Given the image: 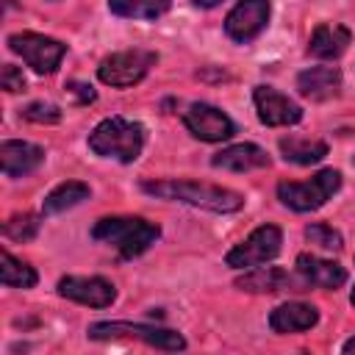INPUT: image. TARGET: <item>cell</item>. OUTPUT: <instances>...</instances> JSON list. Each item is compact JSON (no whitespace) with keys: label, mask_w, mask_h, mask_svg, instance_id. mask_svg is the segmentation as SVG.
<instances>
[{"label":"cell","mask_w":355,"mask_h":355,"mask_svg":"<svg viewBox=\"0 0 355 355\" xmlns=\"http://www.w3.org/2000/svg\"><path fill=\"white\" fill-rule=\"evenodd\" d=\"M141 191L161 197V200H175L186 202L194 208H205L214 214H233L244 205V197L233 189H222L214 183H200V180H144Z\"/></svg>","instance_id":"obj_1"},{"label":"cell","mask_w":355,"mask_h":355,"mask_svg":"<svg viewBox=\"0 0 355 355\" xmlns=\"http://www.w3.org/2000/svg\"><path fill=\"white\" fill-rule=\"evenodd\" d=\"M89 150L94 155L130 164L144 150V125L125 116H108L89 133Z\"/></svg>","instance_id":"obj_2"},{"label":"cell","mask_w":355,"mask_h":355,"mask_svg":"<svg viewBox=\"0 0 355 355\" xmlns=\"http://www.w3.org/2000/svg\"><path fill=\"white\" fill-rule=\"evenodd\" d=\"M161 236V227L155 222H147L141 216H105L92 227V239L111 244L122 258H136L155 239Z\"/></svg>","instance_id":"obj_3"},{"label":"cell","mask_w":355,"mask_h":355,"mask_svg":"<svg viewBox=\"0 0 355 355\" xmlns=\"http://www.w3.org/2000/svg\"><path fill=\"white\" fill-rule=\"evenodd\" d=\"M338 186H341V172L338 169H322L311 180H302V183H294V180L277 183V197L286 208L305 214V211L322 208L338 191Z\"/></svg>","instance_id":"obj_4"},{"label":"cell","mask_w":355,"mask_h":355,"mask_svg":"<svg viewBox=\"0 0 355 355\" xmlns=\"http://www.w3.org/2000/svg\"><path fill=\"white\" fill-rule=\"evenodd\" d=\"M89 338L103 341V338H139L150 347L166 349V352H178L186 349V338L175 330L166 327H155V324H141V322H94L89 324Z\"/></svg>","instance_id":"obj_5"},{"label":"cell","mask_w":355,"mask_h":355,"mask_svg":"<svg viewBox=\"0 0 355 355\" xmlns=\"http://www.w3.org/2000/svg\"><path fill=\"white\" fill-rule=\"evenodd\" d=\"M155 61H158V55H155L153 50H141V47L119 50V53H111L108 58L100 61L97 78H100L105 86L128 89V86L139 83V80L155 67Z\"/></svg>","instance_id":"obj_6"},{"label":"cell","mask_w":355,"mask_h":355,"mask_svg":"<svg viewBox=\"0 0 355 355\" xmlns=\"http://www.w3.org/2000/svg\"><path fill=\"white\" fill-rule=\"evenodd\" d=\"M8 50L22 55V61L36 72V75H50L58 69L67 44H61L58 39H50L44 33H33V31H22V33H11L8 36Z\"/></svg>","instance_id":"obj_7"},{"label":"cell","mask_w":355,"mask_h":355,"mask_svg":"<svg viewBox=\"0 0 355 355\" xmlns=\"http://www.w3.org/2000/svg\"><path fill=\"white\" fill-rule=\"evenodd\" d=\"M280 244H283V233L277 225H261L255 227L241 244H236L227 255H225V263L233 266V269H255L272 258H277L280 252Z\"/></svg>","instance_id":"obj_8"},{"label":"cell","mask_w":355,"mask_h":355,"mask_svg":"<svg viewBox=\"0 0 355 355\" xmlns=\"http://www.w3.org/2000/svg\"><path fill=\"white\" fill-rule=\"evenodd\" d=\"M183 125L200 141H225L236 133L233 119L225 111H219L216 105H208V103H191L183 111Z\"/></svg>","instance_id":"obj_9"},{"label":"cell","mask_w":355,"mask_h":355,"mask_svg":"<svg viewBox=\"0 0 355 355\" xmlns=\"http://www.w3.org/2000/svg\"><path fill=\"white\" fill-rule=\"evenodd\" d=\"M269 22V0H239L225 19V33L233 42H252Z\"/></svg>","instance_id":"obj_10"},{"label":"cell","mask_w":355,"mask_h":355,"mask_svg":"<svg viewBox=\"0 0 355 355\" xmlns=\"http://www.w3.org/2000/svg\"><path fill=\"white\" fill-rule=\"evenodd\" d=\"M58 294L72 300V302H80V305H89V308H108L114 300H116V288L111 280L100 277V275H92V277H75V275H67L58 280Z\"/></svg>","instance_id":"obj_11"},{"label":"cell","mask_w":355,"mask_h":355,"mask_svg":"<svg viewBox=\"0 0 355 355\" xmlns=\"http://www.w3.org/2000/svg\"><path fill=\"white\" fill-rule=\"evenodd\" d=\"M252 100H255L258 119L266 128H286V125H297L302 119V108L291 97L280 94L272 86H255Z\"/></svg>","instance_id":"obj_12"},{"label":"cell","mask_w":355,"mask_h":355,"mask_svg":"<svg viewBox=\"0 0 355 355\" xmlns=\"http://www.w3.org/2000/svg\"><path fill=\"white\" fill-rule=\"evenodd\" d=\"M236 288L252 291V294H277V291H305L311 286L300 277V272L288 275L280 266H255L252 272L236 280Z\"/></svg>","instance_id":"obj_13"},{"label":"cell","mask_w":355,"mask_h":355,"mask_svg":"<svg viewBox=\"0 0 355 355\" xmlns=\"http://www.w3.org/2000/svg\"><path fill=\"white\" fill-rule=\"evenodd\" d=\"M44 164V150L39 144L31 141H19V139H6L0 144V166L6 178H22L36 172Z\"/></svg>","instance_id":"obj_14"},{"label":"cell","mask_w":355,"mask_h":355,"mask_svg":"<svg viewBox=\"0 0 355 355\" xmlns=\"http://www.w3.org/2000/svg\"><path fill=\"white\" fill-rule=\"evenodd\" d=\"M297 272L313 288H338L347 283V269L341 263L319 255H308V252L297 255Z\"/></svg>","instance_id":"obj_15"},{"label":"cell","mask_w":355,"mask_h":355,"mask_svg":"<svg viewBox=\"0 0 355 355\" xmlns=\"http://www.w3.org/2000/svg\"><path fill=\"white\" fill-rule=\"evenodd\" d=\"M211 164L216 169H230V172H250V169H263L269 166V155L266 150H261L258 144H230L225 150H219Z\"/></svg>","instance_id":"obj_16"},{"label":"cell","mask_w":355,"mask_h":355,"mask_svg":"<svg viewBox=\"0 0 355 355\" xmlns=\"http://www.w3.org/2000/svg\"><path fill=\"white\" fill-rule=\"evenodd\" d=\"M319 322V311L308 302H283L269 313V327L275 333H302Z\"/></svg>","instance_id":"obj_17"},{"label":"cell","mask_w":355,"mask_h":355,"mask_svg":"<svg viewBox=\"0 0 355 355\" xmlns=\"http://www.w3.org/2000/svg\"><path fill=\"white\" fill-rule=\"evenodd\" d=\"M297 89L308 100H330L341 89V72L336 67H311L297 75Z\"/></svg>","instance_id":"obj_18"},{"label":"cell","mask_w":355,"mask_h":355,"mask_svg":"<svg viewBox=\"0 0 355 355\" xmlns=\"http://www.w3.org/2000/svg\"><path fill=\"white\" fill-rule=\"evenodd\" d=\"M352 42V33L344 28V25H333V22H324V25H316L313 33H311V42H308V53L313 58H338Z\"/></svg>","instance_id":"obj_19"},{"label":"cell","mask_w":355,"mask_h":355,"mask_svg":"<svg viewBox=\"0 0 355 355\" xmlns=\"http://www.w3.org/2000/svg\"><path fill=\"white\" fill-rule=\"evenodd\" d=\"M280 153L286 161L300 164V166H311L319 164L327 155V144L319 139H300V136H286L280 139Z\"/></svg>","instance_id":"obj_20"},{"label":"cell","mask_w":355,"mask_h":355,"mask_svg":"<svg viewBox=\"0 0 355 355\" xmlns=\"http://www.w3.org/2000/svg\"><path fill=\"white\" fill-rule=\"evenodd\" d=\"M83 200H89V186L80 183V180H64V183H58V186L44 197L42 214H44V216L61 214V211H67V208H72V205H78V202H83Z\"/></svg>","instance_id":"obj_21"},{"label":"cell","mask_w":355,"mask_h":355,"mask_svg":"<svg viewBox=\"0 0 355 355\" xmlns=\"http://www.w3.org/2000/svg\"><path fill=\"white\" fill-rule=\"evenodd\" d=\"M172 0H108L111 14L125 19H158L169 11Z\"/></svg>","instance_id":"obj_22"},{"label":"cell","mask_w":355,"mask_h":355,"mask_svg":"<svg viewBox=\"0 0 355 355\" xmlns=\"http://www.w3.org/2000/svg\"><path fill=\"white\" fill-rule=\"evenodd\" d=\"M0 280H3V286L33 288L39 277H36L33 266H28L25 261H19V258H14L8 250H3V255H0Z\"/></svg>","instance_id":"obj_23"},{"label":"cell","mask_w":355,"mask_h":355,"mask_svg":"<svg viewBox=\"0 0 355 355\" xmlns=\"http://www.w3.org/2000/svg\"><path fill=\"white\" fill-rule=\"evenodd\" d=\"M39 233V219L33 214H17L3 225V236L11 241H31Z\"/></svg>","instance_id":"obj_24"},{"label":"cell","mask_w":355,"mask_h":355,"mask_svg":"<svg viewBox=\"0 0 355 355\" xmlns=\"http://www.w3.org/2000/svg\"><path fill=\"white\" fill-rule=\"evenodd\" d=\"M305 239H308L311 244H316V247H322V250H333V252H338V250L344 247L341 233H338L336 227L324 225V222H313V225H308V227H305Z\"/></svg>","instance_id":"obj_25"},{"label":"cell","mask_w":355,"mask_h":355,"mask_svg":"<svg viewBox=\"0 0 355 355\" xmlns=\"http://www.w3.org/2000/svg\"><path fill=\"white\" fill-rule=\"evenodd\" d=\"M22 116L31 119V122H58L61 111L53 103H31V105L22 108Z\"/></svg>","instance_id":"obj_26"},{"label":"cell","mask_w":355,"mask_h":355,"mask_svg":"<svg viewBox=\"0 0 355 355\" xmlns=\"http://www.w3.org/2000/svg\"><path fill=\"white\" fill-rule=\"evenodd\" d=\"M0 83L6 92H22L25 89V78H22V69H17L14 64H3V72H0Z\"/></svg>","instance_id":"obj_27"},{"label":"cell","mask_w":355,"mask_h":355,"mask_svg":"<svg viewBox=\"0 0 355 355\" xmlns=\"http://www.w3.org/2000/svg\"><path fill=\"white\" fill-rule=\"evenodd\" d=\"M67 89H69L80 103H94V97H97V94H94V89H92L89 83H80V80H69V83H67Z\"/></svg>","instance_id":"obj_28"},{"label":"cell","mask_w":355,"mask_h":355,"mask_svg":"<svg viewBox=\"0 0 355 355\" xmlns=\"http://www.w3.org/2000/svg\"><path fill=\"white\" fill-rule=\"evenodd\" d=\"M194 6H200V8H211V6H216V3H222V0H191Z\"/></svg>","instance_id":"obj_29"},{"label":"cell","mask_w":355,"mask_h":355,"mask_svg":"<svg viewBox=\"0 0 355 355\" xmlns=\"http://www.w3.org/2000/svg\"><path fill=\"white\" fill-rule=\"evenodd\" d=\"M344 352H355V338H349V341H344V347H341Z\"/></svg>","instance_id":"obj_30"},{"label":"cell","mask_w":355,"mask_h":355,"mask_svg":"<svg viewBox=\"0 0 355 355\" xmlns=\"http://www.w3.org/2000/svg\"><path fill=\"white\" fill-rule=\"evenodd\" d=\"M349 302H352V305H355V288H352V294H349Z\"/></svg>","instance_id":"obj_31"}]
</instances>
